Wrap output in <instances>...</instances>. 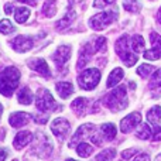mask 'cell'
I'll use <instances>...</instances> for the list:
<instances>
[{
    "instance_id": "cell-1",
    "label": "cell",
    "mask_w": 161,
    "mask_h": 161,
    "mask_svg": "<svg viewBox=\"0 0 161 161\" xmlns=\"http://www.w3.org/2000/svg\"><path fill=\"white\" fill-rule=\"evenodd\" d=\"M20 71L14 67H7L0 72V93L3 96H11L19 86Z\"/></svg>"
},
{
    "instance_id": "cell-2",
    "label": "cell",
    "mask_w": 161,
    "mask_h": 161,
    "mask_svg": "<svg viewBox=\"0 0 161 161\" xmlns=\"http://www.w3.org/2000/svg\"><path fill=\"white\" fill-rule=\"evenodd\" d=\"M105 105L108 106L110 110L120 112L123 109L127 108V93H126V86H119L110 93H108L103 99Z\"/></svg>"
},
{
    "instance_id": "cell-3",
    "label": "cell",
    "mask_w": 161,
    "mask_h": 161,
    "mask_svg": "<svg viewBox=\"0 0 161 161\" xmlns=\"http://www.w3.org/2000/svg\"><path fill=\"white\" fill-rule=\"evenodd\" d=\"M114 50H116V54L120 57L123 62H125L126 67H133L137 62V55L133 54V50H131V45H129V37L127 36H122L114 44Z\"/></svg>"
},
{
    "instance_id": "cell-4",
    "label": "cell",
    "mask_w": 161,
    "mask_h": 161,
    "mask_svg": "<svg viewBox=\"0 0 161 161\" xmlns=\"http://www.w3.org/2000/svg\"><path fill=\"white\" fill-rule=\"evenodd\" d=\"M116 19H117V11H103V13L95 14L93 17H91L88 24L92 30H103L109 24H112Z\"/></svg>"
},
{
    "instance_id": "cell-5",
    "label": "cell",
    "mask_w": 161,
    "mask_h": 161,
    "mask_svg": "<svg viewBox=\"0 0 161 161\" xmlns=\"http://www.w3.org/2000/svg\"><path fill=\"white\" fill-rule=\"evenodd\" d=\"M100 79V72L96 68H91V69H85L78 78V83L82 89L85 91H92L93 88H96V85L99 83Z\"/></svg>"
},
{
    "instance_id": "cell-6",
    "label": "cell",
    "mask_w": 161,
    "mask_h": 161,
    "mask_svg": "<svg viewBox=\"0 0 161 161\" xmlns=\"http://www.w3.org/2000/svg\"><path fill=\"white\" fill-rule=\"evenodd\" d=\"M37 109L41 112H50L55 108V99L54 96L48 92V89H40L37 93Z\"/></svg>"
},
{
    "instance_id": "cell-7",
    "label": "cell",
    "mask_w": 161,
    "mask_h": 161,
    "mask_svg": "<svg viewBox=\"0 0 161 161\" xmlns=\"http://www.w3.org/2000/svg\"><path fill=\"white\" fill-rule=\"evenodd\" d=\"M150 40L151 44H153V48L151 50L144 51V58L146 59H151V61H156V59L161 58V36H158L157 33H151L150 34Z\"/></svg>"
},
{
    "instance_id": "cell-8",
    "label": "cell",
    "mask_w": 161,
    "mask_h": 161,
    "mask_svg": "<svg viewBox=\"0 0 161 161\" xmlns=\"http://www.w3.org/2000/svg\"><path fill=\"white\" fill-rule=\"evenodd\" d=\"M69 129H71L69 122L65 120L64 117H58V119H55L53 123H51V130H53V133L55 134L59 140H62L68 133H69Z\"/></svg>"
},
{
    "instance_id": "cell-9",
    "label": "cell",
    "mask_w": 161,
    "mask_h": 161,
    "mask_svg": "<svg viewBox=\"0 0 161 161\" xmlns=\"http://www.w3.org/2000/svg\"><path fill=\"white\" fill-rule=\"evenodd\" d=\"M140 122H142V114L137 113V112L130 113L122 119V122H120V130H122V133H130L137 125H140Z\"/></svg>"
},
{
    "instance_id": "cell-10",
    "label": "cell",
    "mask_w": 161,
    "mask_h": 161,
    "mask_svg": "<svg viewBox=\"0 0 161 161\" xmlns=\"http://www.w3.org/2000/svg\"><path fill=\"white\" fill-rule=\"evenodd\" d=\"M33 44H34L33 40L27 36H17L16 38L10 41L11 48H13L14 51H17V53H25V51L31 50Z\"/></svg>"
},
{
    "instance_id": "cell-11",
    "label": "cell",
    "mask_w": 161,
    "mask_h": 161,
    "mask_svg": "<svg viewBox=\"0 0 161 161\" xmlns=\"http://www.w3.org/2000/svg\"><path fill=\"white\" fill-rule=\"evenodd\" d=\"M69 58H71V47L69 45H61V47H58L53 55L54 62H55V65L58 68H61L62 65H65V62H68Z\"/></svg>"
},
{
    "instance_id": "cell-12",
    "label": "cell",
    "mask_w": 161,
    "mask_h": 161,
    "mask_svg": "<svg viewBox=\"0 0 161 161\" xmlns=\"http://www.w3.org/2000/svg\"><path fill=\"white\" fill-rule=\"evenodd\" d=\"M28 67H30L31 69L37 71L38 74H41V75L45 76V78H50L51 76V71H50V68H48V65H47V61L42 59V58L30 59V61H28Z\"/></svg>"
},
{
    "instance_id": "cell-13",
    "label": "cell",
    "mask_w": 161,
    "mask_h": 161,
    "mask_svg": "<svg viewBox=\"0 0 161 161\" xmlns=\"http://www.w3.org/2000/svg\"><path fill=\"white\" fill-rule=\"evenodd\" d=\"M75 17H76V11L74 10V3L71 2V3H69V6H68V11L65 13V16L62 17V19L59 20L58 23H57L55 28H57L58 31H62L64 28H67L68 25L72 24V21L75 20Z\"/></svg>"
},
{
    "instance_id": "cell-14",
    "label": "cell",
    "mask_w": 161,
    "mask_h": 161,
    "mask_svg": "<svg viewBox=\"0 0 161 161\" xmlns=\"http://www.w3.org/2000/svg\"><path fill=\"white\" fill-rule=\"evenodd\" d=\"M93 51H96V50H93V48H92V45L89 44V42H88V44H85L82 48H80L79 58H78V62H76V68H78V69H83V68L86 67V64L89 62L92 54H93Z\"/></svg>"
},
{
    "instance_id": "cell-15",
    "label": "cell",
    "mask_w": 161,
    "mask_h": 161,
    "mask_svg": "<svg viewBox=\"0 0 161 161\" xmlns=\"http://www.w3.org/2000/svg\"><path fill=\"white\" fill-rule=\"evenodd\" d=\"M31 120V116L25 112H16L8 117V123H10L13 127H21V126L28 125V122Z\"/></svg>"
},
{
    "instance_id": "cell-16",
    "label": "cell",
    "mask_w": 161,
    "mask_h": 161,
    "mask_svg": "<svg viewBox=\"0 0 161 161\" xmlns=\"http://www.w3.org/2000/svg\"><path fill=\"white\" fill-rule=\"evenodd\" d=\"M31 140H33V134H31V131L23 130V131H20V133H17V136L14 137L13 146L17 148V150H20V148L25 147V146H27Z\"/></svg>"
},
{
    "instance_id": "cell-17",
    "label": "cell",
    "mask_w": 161,
    "mask_h": 161,
    "mask_svg": "<svg viewBox=\"0 0 161 161\" xmlns=\"http://www.w3.org/2000/svg\"><path fill=\"white\" fill-rule=\"evenodd\" d=\"M88 103H89L88 99H85V97H76V99L71 103V108H72V110L75 112L78 116H85L86 109H88Z\"/></svg>"
},
{
    "instance_id": "cell-18",
    "label": "cell",
    "mask_w": 161,
    "mask_h": 161,
    "mask_svg": "<svg viewBox=\"0 0 161 161\" xmlns=\"http://www.w3.org/2000/svg\"><path fill=\"white\" fill-rule=\"evenodd\" d=\"M93 130H95V126L91 125V123H89V125H82L78 130H76V133L74 134L72 140L69 142V147H74V144H75L78 140H80L83 136H85V134H89L91 131H93Z\"/></svg>"
},
{
    "instance_id": "cell-19",
    "label": "cell",
    "mask_w": 161,
    "mask_h": 161,
    "mask_svg": "<svg viewBox=\"0 0 161 161\" xmlns=\"http://www.w3.org/2000/svg\"><path fill=\"white\" fill-rule=\"evenodd\" d=\"M55 88H57L58 95L62 97V99L69 97L71 95H72V92H74V85L71 82H58L55 85Z\"/></svg>"
},
{
    "instance_id": "cell-20",
    "label": "cell",
    "mask_w": 161,
    "mask_h": 161,
    "mask_svg": "<svg viewBox=\"0 0 161 161\" xmlns=\"http://www.w3.org/2000/svg\"><path fill=\"white\" fill-rule=\"evenodd\" d=\"M123 75H125V72H123L122 68H114V69L110 72L109 78H108V83H106L108 88H113V86H116L117 83L122 80Z\"/></svg>"
},
{
    "instance_id": "cell-21",
    "label": "cell",
    "mask_w": 161,
    "mask_h": 161,
    "mask_svg": "<svg viewBox=\"0 0 161 161\" xmlns=\"http://www.w3.org/2000/svg\"><path fill=\"white\" fill-rule=\"evenodd\" d=\"M147 120L157 126L161 122V106H153L150 110L147 112Z\"/></svg>"
},
{
    "instance_id": "cell-22",
    "label": "cell",
    "mask_w": 161,
    "mask_h": 161,
    "mask_svg": "<svg viewBox=\"0 0 161 161\" xmlns=\"http://www.w3.org/2000/svg\"><path fill=\"white\" fill-rule=\"evenodd\" d=\"M17 99H19V102L21 105H30L33 102V93H31V91L27 86H24V88L20 89L19 95H17Z\"/></svg>"
},
{
    "instance_id": "cell-23",
    "label": "cell",
    "mask_w": 161,
    "mask_h": 161,
    "mask_svg": "<svg viewBox=\"0 0 161 161\" xmlns=\"http://www.w3.org/2000/svg\"><path fill=\"white\" fill-rule=\"evenodd\" d=\"M131 50L134 53H144V38L142 36H133L130 40Z\"/></svg>"
},
{
    "instance_id": "cell-24",
    "label": "cell",
    "mask_w": 161,
    "mask_h": 161,
    "mask_svg": "<svg viewBox=\"0 0 161 161\" xmlns=\"http://www.w3.org/2000/svg\"><path fill=\"white\" fill-rule=\"evenodd\" d=\"M30 17V10L27 7H19L16 8V13H14V19L17 23L23 24V23L27 21V19Z\"/></svg>"
},
{
    "instance_id": "cell-25",
    "label": "cell",
    "mask_w": 161,
    "mask_h": 161,
    "mask_svg": "<svg viewBox=\"0 0 161 161\" xmlns=\"http://www.w3.org/2000/svg\"><path fill=\"white\" fill-rule=\"evenodd\" d=\"M100 131L103 133V136L108 140H112L116 137V127H114L112 123H105V125L100 126Z\"/></svg>"
},
{
    "instance_id": "cell-26",
    "label": "cell",
    "mask_w": 161,
    "mask_h": 161,
    "mask_svg": "<svg viewBox=\"0 0 161 161\" xmlns=\"http://www.w3.org/2000/svg\"><path fill=\"white\" fill-rule=\"evenodd\" d=\"M114 156H116V150L114 148H106V150L100 151L97 154L95 161H110L114 158Z\"/></svg>"
},
{
    "instance_id": "cell-27",
    "label": "cell",
    "mask_w": 161,
    "mask_h": 161,
    "mask_svg": "<svg viewBox=\"0 0 161 161\" xmlns=\"http://www.w3.org/2000/svg\"><path fill=\"white\" fill-rule=\"evenodd\" d=\"M136 136L142 140H147V139H150V137H153V130H151V127L148 125H142L140 129L137 130Z\"/></svg>"
},
{
    "instance_id": "cell-28",
    "label": "cell",
    "mask_w": 161,
    "mask_h": 161,
    "mask_svg": "<svg viewBox=\"0 0 161 161\" xmlns=\"http://www.w3.org/2000/svg\"><path fill=\"white\" fill-rule=\"evenodd\" d=\"M123 7H125V10L130 11V13H139L140 8H142V4H140L139 0H125Z\"/></svg>"
},
{
    "instance_id": "cell-29",
    "label": "cell",
    "mask_w": 161,
    "mask_h": 161,
    "mask_svg": "<svg viewBox=\"0 0 161 161\" xmlns=\"http://www.w3.org/2000/svg\"><path fill=\"white\" fill-rule=\"evenodd\" d=\"M76 153L79 154L80 157H89L92 153H93V147L88 143H80V144L76 147Z\"/></svg>"
},
{
    "instance_id": "cell-30",
    "label": "cell",
    "mask_w": 161,
    "mask_h": 161,
    "mask_svg": "<svg viewBox=\"0 0 161 161\" xmlns=\"http://www.w3.org/2000/svg\"><path fill=\"white\" fill-rule=\"evenodd\" d=\"M16 31V27L11 24L10 20L4 19V20H0V33L2 34H11Z\"/></svg>"
},
{
    "instance_id": "cell-31",
    "label": "cell",
    "mask_w": 161,
    "mask_h": 161,
    "mask_svg": "<svg viewBox=\"0 0 161 161\" xmlns=\"http://www.w3.org/2000/svg\"><path fill=\"white\" fill-rule=\"evenodd\" d=\"M156 69L154 67H151V65H148V64H143V65H140L139 67V69H137V74H139L142 78H148V76L153 74V71Z\"/></svg>"
},
{
    "instance_id": "cell-32",
    "label": "cell",
    "mask_w": 161,
    "mask_h": 161,
    "mask_svg": "<svg viewBox=\"0 0 161 161\" xmlns=\"http://www.w3.org/2000/svg\"><path fill=\"white\" fill-rule=\"evenodd\" d=\"M161 86V68L160 69H157L156 72H154L153 78H151V82H150V88L154 89V88H160Z\"/></svg>"
},
{
    "instance_id": "cell-33",
    "label": "cell",
    "mask_w": 161,
    "mask_h": 161,
    "mask_svg": "<svg viewBox=\"0 0 161 161\" xmlns=\"http://www.w3.org/2000/svg\"><path fill=\"white\" fill-rule=\"evenodd\" d=\"M42 13H45V16L47 17H51L53 14H55V4H54V2H47L44 4V7H42Z\"/></svg>"
},
{
    "instance_id": "cell-34",
    "label": "cell",
    "mask_w": 161,
    "mask_h": 161,
    "mask_svg": "<svg viewBox=\"0 0 161 161\" xmlns=\"http://www.w3.org/2000/svg\"><path fill=\"white\" fill-rule=\"evenodd\" d=\"M106 47H108L106 38H105V37H99V38L96 40V44H95V50H96V51H100V53H105V51H106Z\"/></svg>"
},
{
    "instance_id": "cell-35",
    "label": "cell",
    "mask_w": 161,
    "mask_h": 161,
    "mask_svg": "<svg viewBox=\"0 0 161 161\" xmlns=\"http://www.w3.org/2000/svg\"><path fill=\"white\" fill-rule=\"evenodd\" d=\"M114 2H116V0H95L93 6H95V7L102 8V7H106V6L112 4V3H114Z\"/></svg>"
},
{
    "instance_id": "cell-36",
    "label": "cell",
    "mask_w": 161,
    "mask_h": 161,
    "mask_svg": "<svg viewBox=\"0 0 161 161\" xmlns=\"http://www.w3.org/2000/svg\"><path fill=\"white\" fill-rule=\"evenodd\" d=\"M153 140L154 142H160L161 140V126H154V129H153Z\"/></svg>"
},
{
    "instance_id": "cell-37",
    "label": "cell",
    "mask_w": 161,
    "mask_h": 161,
    "mask_svg": "<svg viewBox=\"0 0 161 161\" xmlns=\"http://www.w3.org/2000/svg\"><path fill=\"white\" fill-rule=\"evenodd\" d=\"M136 153H137V148H129V150L123 151V153H122V157H123L125 160H129L130 157H133Z\"/></svg>"
},
{
    "instance_id": "cell-38",
    "label": "cell",
    "mask_w": 161,
    "mask_h": 161,
    "mask_svg": "<svg viewBox=\"0 0 161 161\" xmlns=\"http://www.w3.org/2000/svg\"><path fill=\"white\" fill-rule=\"evenodd\" d=\"M134 161H150V156L147 153H142L134 158Z\"/></svg>"
},
{
    "instance_id": "cell-39",
    "label": "cell",
    "mask_w": 161,
    "mask_h": 161,
    "mask_svg": "<svg viewBox=\"0 0 161 161\" xmlns=\"http://www.w3.org/2000/svg\"><path fill=\"white\" fill-rule=\"evenodd\" d=\"M7 154H8V151L6 150V148H0V161H4Z\"/></svg>"
},
{
    "instance_id": "cell-40",
    "label": "cell",
    "mask_w": 161,
    "mask_h": 161,
    "mask_svg": "<svg viewBox=\"0 0 161 161\" xmlns=\"http://www.w3.org/2000/svg\"><path fill=\"white\" fill-rule=\"evenodd\" d=\"M4 11H6V14H10L11 11H13V4H10V3H7V4L4 6Z\"/></svg>"
},
{
    "instance_id": "cell-41",
    "label": "cell",
    "mask_w": 161,
    "mask_h": 161,
    "mask_svg": "<svg viewBox=\"0 0 161 161\" xmlns=\"http://www.w3.org/2000/svg\"><path fill=\"white\" fill-rule=\"evenodd\" d=\"M36 120L40 122V123H45L47 122V117H36Z\"/></svg>"
},
{
    "instance_id": "cell-42",
    "label": "cell",
    "mask_w": 161,
    "mask_h": 161,
    "mask_svg": "<svg viewBox=\"0 0 161 161\" xmlns=\"http://www.w3.org/2000/svg\"><path fill=\"white\" fill-rule=\"evenodd\" d=\"M20 2H23V3H28V4H36V0H20Z\"/></svg>"
},
{
    "instance_id": "cell-43",
    "label": "cell",
    "mask_w": 161,
    "mask_h": 161,
    "mask_svg": "<svg viewBox=\"0 0 161 161\" xmlns=\"http://www.w3.org/2000/svg\"><path fill=\"white\" fill-rule=\"evenodd\" d=\"M157 19H158V21H160V24H161V7H160V10H158V16H157Z\"/></svg>"
},
{
    "instance_id": "cell-44",
    "label": "cell",
    "mask_w": 161,
    "mask_h": 161,
    "mask_svg": "<svg viewBox=\"0 0 161 161\" xmlns=\"http://www.w3.org/2000/svg\"><path fill=\"white\" fill-rule=\"evenodd\" d=\"M130 88L134 89V88H136V83H134V82H130Z\"/></svg>"
},
{
    "instance_id": "cell-45",
    "label": "cell",
    "mask_w": 161,
    "mask_h": 161,
    "mask_svg": "<svg viewBox=\"0 0 161 161\" xmlns=\"http://www.w3.org/2000/svg\"><path fill=\"white\" fill-rule=\"evenodd\" d=\"M156 161H161V154H160V156H158V157H157V158H156Z\"/></svg>"
},
{
    "instance_id": "cell-46",
    "label": "cell",
    "mask_w": 161,
    "mask_h": 161,
    "mask_svg": "<svg viewBox=\"0 0 161 161\" xmlns=\"http://www.w3.org/2000/svg\"><path fill=\"white\" fill-rule=\"evenodd\" d=\"M2 112H3V106L0 105V116H2Z\"/></svg>"
},
{
    "instance_id": "cell-47",
    "label": "cell",
    "mask_w": 161,
    "mask_h": 161,
    "mask_svg": "<svg viewBox=\"0 0 161 161\" xmlns=\"http://www.w3.org/2000/svg\"><path fill=\"white\" fill-rule=\"evenodd\" d=\"M65 161H76V160H72V158H67Z\"/></svg>"
},
{
    "instance_id": "cell-48",
    "label": "cell",
    "mask_w": 161,
    "mask_h": 161,
    "mask_svg": "<svg viewBox=\"0 0 161 161\" xmlns=\"http://www.w3.org/2000/svg\"><path fill=\"white\" fill-rule=\"evenodd\" d=\"M13 161H19V160H13Z\"/></svg>"
}]
</instances>
